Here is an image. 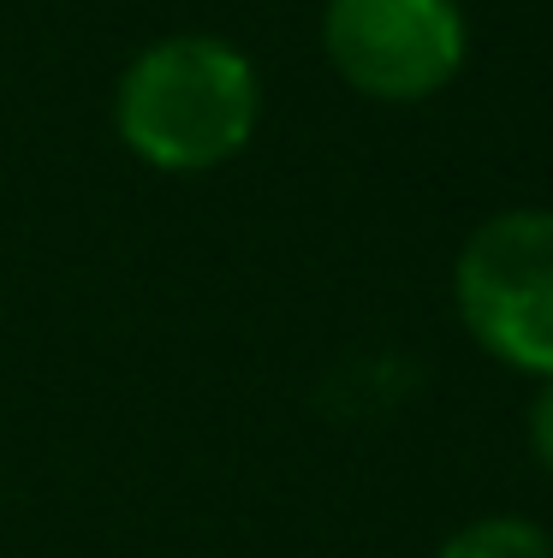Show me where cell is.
<instances>
[{"mask_svg": "<svg viewBox=\"0 0 553 558\" xmlns=\"http://www.w3.org/2000/svg\"><path fill=\"white\" fill-rule=\"evenodd\" d=\"M262 77L227 36H161L113 84V131L155 172H215L250 149Z\"/></svg>", "mask_w": 553, "mask_h": 558, "instance_id": "1", "label": "cell"}, {"mask_svg": "<svg viewBox=\"0 0 553 558\" xmlns=\"http://www.w3.org/2000/svg\"><path fill=\"white\" fill-rule=\"evenodd\" d=\"M453 310L512 375H553V208H500L458 244Z\"/></svg>", "mask_w": 553, "mask_h": 558, "instance_id": "2", "label": "cell"}, {"mask_svg": "<svg viewBox=\"0 0 553 558\" xmlns=\"http://www.w3.org/2000/svg\"><path fill=\"white\" fill-rule=\"evenodd\" d=\"M322 48L363 101L411 108L465 72L470 24L458 0H327Z\"/></svg>", "mask_w": 553, "mask_h": 558, "instance_id": "3", "label": "cell"}, {"mask_svg": "<svg viewBox=\"0 0 553 558\" xmlns=\"http://www.w3.org/2000/svg\"><path fill=\"white\" fill-rule=\"evenodd\" d=\"M434 558H553V535L542 523H530V517L494 511V517H477V523L453 529L434 547Z\"/></svg>", "mask_w": 553, "mask_h": 558, "instance_id": "4", "label": "cell"}, {"mask_svg": "<svg viewBox=\"0 0 553 558\" xmlns=\"http://www.w3.org/2000/svg\"><path fill=\"white\" fill-rule=\"evenodd\" d=\"M524 428H530V451L536 463L553 475V375L536 380V398H530V416H524Z\"/></svg>", "mask_w": 553, "mask_h": 558, "instance_id": "5", "label": "cell"}]
</instances>
